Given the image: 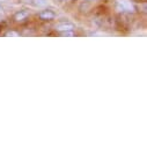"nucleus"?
<instances>
[{
    "label": "nucleus",
    "instance_id": "1",
    "mask_svg": "<svg viewBox=\"0 0 147 147\" xmlns=\"http://www.w3.org/2000/svg\"><path fill=\"white\" fill-rule=\"evenodd\" d=\"M116 9L118 12H126V13H136V6L131 0H117Z\"/></svg>",
    "mask_w": 147,
    "mask_h": 147
},
{
    "label": "nucleus",
    "instance_id": "2",
    "mask_svg": "<svg viewBox=\"0 0 147 147\" xmlns=\"http://www.w3.org/2000/svg\"><path fill=\"white\" fill-rule=\"evenodd\" d=\"M38 18L42 21H52L56 19V13L51 9H43L38 13Z\"/></svg>",
    "mask_w": 147,
    "mask_h": 147
},
{
    "label": "nucleus",
    "instance_id": "3",
    "mask_svg": "<svg viewBox=\"0 0 147 147\" xmlns=\"http://www.w3.org/2000/svg\"><path fill=\"white\" fill-rule=\"evenodd\" d=\"M76 26L71 23V22H60L56 26V30L58 32H64V31H68V30H74Z\"/></svg>",
    "mask_w": 147,
    "mask_h": 147
},
{
    "label": "nucleus",
    "instance_id": "4",
    "mask_svg": "<svg viewBox=\"0 0 147 147\" xmlns=\"http://www.w3.org/2000/svg\"><path fill=\"white\" fill-rule=\"evenodd\" d=\"M28 18H29V12H28L27 9L18 11V12L14 14V16H13L14 21H16V22H23V21H26Z\"/></svg>",
    "mask_w": 147,
    "mask_h": 147
},
{
    "label": "nucleus",
    "instance_id": "5",
    "mask_svg": "<svg viewBox=\"0 0 147 147\" xmlns=\"http://www.w3.org/2000/svg\"><path fill=\"white\" fill-rule=\"evenodd\" d=\"M5 36L6 37H19L20 36V32L16 31V30H13V29H9L5 32Z\"/></svg>",
    "mask_w": 147,
    "mask_h": 147
},
{
    "label": "nucleus",
    "instance_id": "6",
    "mask_svg": "<svg viewBox=\"0 0 147 147\" xmlns=\"http://www.w3.org/2000/svg\"><path fill=\"white\" fill-rule=\"evenodd\" d=\"M60 35L63 37H73L76 34H74V30H68V31H64V32H60Z\"/></svg>",
    "mask_w": 147,
    "mask_h": 147
},
{
    "label": "nucleus",
    "instance_id": "7",
    "mask_svg": "<svg viewBox=\"0 0 147 147\" xmlns=\"http://www.w3.org/2000/svg\"><path fill=\"white\" fill-rule=\"evenodd\" d=\"M4 19V8H3V5L0 3V21Z\"/></svg>",
    "mask_w": 147,
    "mask_h": 147
},
{
    "label": "nucleus",
    "instance_id": "8",
    "mask_svg": "<svg viewBox=\"0 0 147 147\" xmlns=\"http://www.w3.org/2000/svg\"><path fill=\"white\" fill-rule=\"evenodd\" d=\"M84 1H87V3H92V1H96V0H84Z\"/></svg>",
    "mask_w": 147,
    "mask_h": 147
},
{
    "label": "nucleus",
    "instance_id": "9",
    "mask_svg": "<svg viewBox=\"0 0 147 147\" xmlns=\"http://www.w3.org/2000/svg\"><path fill=\"white\" fill-rule=\"evenodd\" d=\"M0 1H3V0H0Z\"/></svg>",
    "mask_w": 147,
    "mask_h": 147
},
{
    "label": "nucleus",
    "instance_id": "10",
    "mask_svg": "<svg viewBox=\"0 0 147 147\" xmlns=\"http://www.w3.org/2000/svg\"><path fill=\"white\" fill-rule=\"evenodd\" d=\"M63 1H65V0H63Z\"/></svg>",
    "mask_w": 147,
    "mask_h": 147
}]
</instances>
